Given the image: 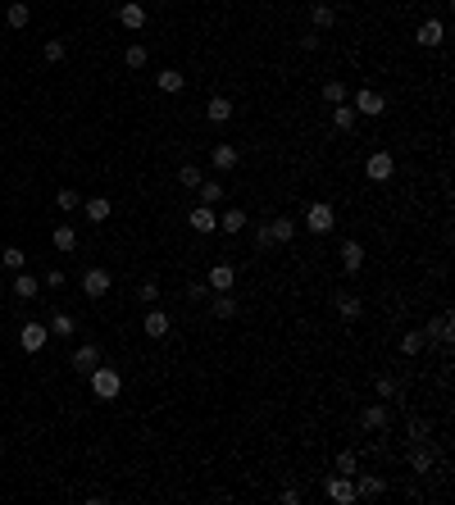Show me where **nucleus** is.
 <instances>
[{
	"instance_id": "f257e3e1",
	"label": "nucleus",
	"mask_w": 455,
	"mask_h": 505,
	"mask_svg": "<svg viewBox=\"0 0 455 505\" xmlns=\"http://www.w3.org/2000/svg\"><path fill=\"white\" fill-rule=\"evenodd\" d=\"M87 383L96 391V401H119V391H123V374L114 364H96L91 374H87Z\"/></svg>"
},
{
	"instance_id": "f03ea898",
	"label": "nucleus",
	"mask_w": 455,
	"mask_h": 505,
	"mask_svg": "<svg viewBox=\"0 0 455 505\" xmlns=\"http://www.w3.org/2000/svg\"><path fill=\"white\" fill-rule=\"evenodd\" d=\"M305 228H310L314 237H324V232H333V228H337V209L328 205V201H314L310 209H305Z\"/></svg>"
},
{
	"instance_id": "7ed1b4c3",
	"label": "nucleus",
	"mask_w": 455,
	"mask_h": 505,
	"mask_svg": "<svg viewBox=\"0 0 455 505\" xmlns=\"http://www.w3.org/2000/svg\"><path fill=\"white\" fill-rule=\"evenodd\" d=\"M324 491H328V501H333V505H351V501H360V496H355V478H351V474H333V478L324 483Z\"/></svg>"
},
{
	"instance_id": "20e7f679",
	"label": "nucleus",
	"mask_w": 455,
	"mask_h": 505,
	"mask_svg": "<svg viewBox=\"0 0 455 505\" xmlns=\"http://www.w3.org/2000/svg\"><path fill=\"white\" fill-rule=\"evenodd\" d=\"M364 174H369V182H387L391 174H396V159H391V151H374L364 159Z\"/></svg>"
},
{
	"instance_id": "39448f33",
	"label": "nucleus",
	"mask_w": 455,
	"mask_h": 505,
	"mask_svg": "<svg viewBox=\"0 0 455 505\" xmlns=\"http://www.w3.org/2000/svg\"><path fill=\"white\" fill-rule=\"evenodd\" d=\"M387 424H391L387 401H374V405H364V410H360V428H364V433H383Z\"/></svg>"
},
{
	"instance_id": "423d86ee",
	"label": "nucleus",
	"mask_w": 455,
	"mask_h": 505,
	"mask_svg": "<svg viewBox=\"0 0 455 505\" xmlns=\"http://www.w3.org/2000/svg\"><path fill=\"white\" fill-rule=\"evenodd\" d=\"M351 109H355V114H360V119H378V114H383V109H387V101H383V96H378L374 87H364V91H355Z\"/></svg>"
},
{
	"instance_id": "0eeeda50",
	"label": "nucleus",
	"mask_w": 455,
	"mask_h": 505,
	"mask_svg": "<svg viewBox=\"0 0 455 505\" xmlns=\"http://www.w3.org/2000/svg\"><path fill=\"white\" fill-rule=\"evenodd\" d=\"M414 41H419L424 51H437V46L446 41V23H441V19H424L419 32H414Z\"/></svg>"
},
{
	"instance_id": "6e6552de",
	"label": "nucleus",
	"mask_w": 455,
	"mask_h": 505,
	"mask_svg": "<svg viewBox=\"0 0 455 505\" xmlns=\"http://www.w3.org/2000/svg\"><path fill=\"white\" fill-rule=\"evenodd\" d=\"M46 341H51V328H46V324H23L19 328V346L28 351V355H36Z\"/></svg>"
},
{
	"instance_id": "1a4fd4ad",
	"label": "nucleus",
	"mask_w": 455,
	"mask_h": 505,
	"mask_svg": "<svg viewBox=\"0 0 455 505\" xmlns=\"http://www.w3.org/2000/svg\"><path fill=\"white\" fill-rule=\"evenodd\" d=\"M187 228H191V232H201V237L219 232V214H214V205H196L191 214H187Z\"/></svg>"
},
{
	"instance_id": "9d476101",
	"label": "nucleus",
	"mask_w": 455,
	"mask_h": 505,
	"mask_svg": "<svg viewBox=\"0 0 455 505\" xmlns=\"http://www.w3.org/2000/svg\"><path fill=\"white\" fill-rule=\"evenodd\" d=\"M387 491V478H378V474H360L355 469V496L360 501H378Z\"/></svg>"
},
{
	"instance_id": "9b49d317",
	"label": "nucleus",
	"mask_w": 455,
	"mask_h": 505,
	"mask_svg": "<svg viewBox=\"0 0 455 505\" xmlns=\"http://www.w3.org/2000/svg\"><path fill=\"white\" fill-rule=\"evenodd\" d=\"M210 164L219 169V174H232V169L241 164V151H237V146H228V141H219V146H210Z\"/></svg>"
},
{
	"instance_id": "f8f14e48",
	"label": "nucleus",
	"mask_w": 455,
	"mask_h": 505,
	"mask_svg": "<svg viewBox=\"0 0 455 505\" xmlns=\"http://www.w3.org/2000/svg\"><path fill=\"white\" fill-rule=\"evenodd\" d=\"M210 291H232L237 287V269H232L228 260H219V264H210V282H205Z\"/></svg>"
},
{
	"instance_id": "ddd939ff",
	"label": "nucleus",
	"mask_w": 455,
	"mask_h": 505,
	"mask_svg": "<svg viewBox=\"0 0 455 505\" xmlns=\"http://www.w3.org/2000/svg\"><path fill=\"white\" fill-rule=\"evenodd\" d=\"M424 337H433V341H441V346H451V341H455V319H451V310H441L433 324L424 328Z\"/></svg>"
},
{
	"instance_id": "4468645a",
	"label": "nucleus",
	"mask_w": 455,
	"mask_h": 505,
	"mask_svg": "<svg viewBox=\"0 0 455 505\" xmlns=\"http://www.w3.org/2000/svg\"><path fill=\"white\" fill-rule=\"evenodd\" d=\"M119 23L128 32H141L146 28V5H141V0H123V5H119Z\"/></svg>"
},
{
	"instance_id": "2eb2a0df",
	"label": "nucleus",
	"mask_w": 455,
	"mask_h": 505,
	"mask_svg": "<svg viewBox=\"0 0 455 505\" xmlns=\"http://www.w3.org/2000/svg\"><path fill=\"white\" fill-rule=\"evenodd\" d=\"M109 282H114V278H109V274H105V269H87V274H82V296H91V301H101V296H105V291H109Z\"/></svg>"
},
{
	"instance_id": "dca6fc26",
	"label": "nucleus",
	"mask_w": 455,
	"mask_h": 505,
	"mask_svg": "<svg viewBox=\"0 0 455 505\" xmlns=\"http://www.w3.org/2000/svg\"><path fill=\"white\" fill-rule=\"evenodd\" d=\"M246 224H251V219H246V209H241V205H228L224 214H219V232H228V237L246 232Z\"/></svg>"
},
{
	"instance_id": "f3484780",
	"label": "nucleus",
	"mask_w": 455,
	"mask_h": 505,
	"mask_svg": "<svg viewBox=\"0 0 455 505\" xmlns=\"http://www.w3.org/2000/svg\"><path fill=\"white\" fill-rule=\"evenodd\" d=\"M169 328H174V319H169L164 310H151V314L141 319V332H146V337H151V341H159V337H169Z\"/></svg>"
},
{
	"instance_id": "a211bd4d",
	"label": "nucleus",
	"mask_w": 455,
	"mask_h": 505,
	"mask_svg": "<svg viewBox=\"0 0 455 505\" xmlns=\"http://www.w3.org/2000/svg\"><path fill=\"white\" fill-rule=\"evenodd\" d=\"M69 364H73V369H78V374H82V378H87V374H91V369H96V364H101V346H91V341H87V346H78V351H73V360H69Z\"/></svg>"
},
{
	"instance_id": "6ab92c4d",
	"label": "nucleus",
	"mask_w": 455,
	"mask_h": 505,
	"mask_svg": "<svg viewBox=\"0 0 455 505\" xmlns=\"http://www.w3.org/2000/svg\"><path fill=\"white\" fill-rule=\"evenodd\" d=\"M310 23H314V32H328L337 23V9L328 5V0H314V5H310Z\"/></svg>"
},
{
	"instance_id": "aec40b11",
	"label": "nucleus",
	"mask_w": 455,
	"mask_h": 505,
	"mask_svg": "<svg viewBox=\"0 0 455 505\" xmlns=\"http://www.w3.org/2000/svg\"><path fill=\"white\" fill-rule=\"evenodd\" d=\"M333 305H337V314L346 319V324L364 314V301H360V296H351V291H337V296H333Z\"/></svg>"
},
{
	"instance_id": "412c9836",
	"label": "nucleus",
	"mask_w": 455,
	"mask_h": 505,
	"mask_svg": "<svg viewBox=\"0 0 455 505\" xmlns=\"http://www.w3.org/2000/svg\"><path fill=\"white\" fill-rule=\"evenodd\" d=\"M341 269H346V274H360L364 269V246L360 241H341Z\"/></svg>"
},
{
	"instance_id": "4be33fe9",
	"label": "nucleus",
	"mask_w": 455,
	"mask_h": 505,
	"mask_svg": "<svg viewBox=\"0 0 455 505\" xmlns=\"http://www.w3.org/2000/svg\"><path fill=\"white\" fill-rule=\"evenodd\" d=\"M14 296H19V301L41 296V282H36V278L28 274V269H19V274H14Z\"/></svg>"
},
{
	"instance_id": "5701e85b",
	"label": "nucleus",
	"mask_w": 455,
	"mask_h": 505,
	"mask_svg": "<svg viewBox=\"0 0 455 505\" xmlns=\"http://www.w3.org/2000/svg\"><path fill=\"white\" fill-rule=\"evenodd\" d=\"M210 314H214V319H237V296H232V291H214Z\"/></svg>"
},
{
	"instance_id": "b1692460",
	"label": "nucleus",
	"mask_w": 455,
	"mask_h": 505,
	"mask_svg": "<svg viewBox=\"0 0 455 505\" xmlns=\"http://www.w3.org/2000/svg\"><path fill=\"white\" fill-rule=\"evenodd\" d=\"M355 119H360V114L351 109V101L333 105V128H337V132H355Z\"/></svg>"
},
{
	"instance_id": "393cba45",
	"label": "nucleus",
	"mask_w": 455,
	"mask_h": 505,
	"mask_svg": "<svg viewBox=\"0 0 455 505\" xmlns=\"http://www.w3.org/2000/svg\"><path fill=\"white\" fill-rule=\"evenodd\" d=\"M51 241H55V251H78V232H73V224H59L55 232H51Z\"/></svg>"
},
{
	"instance_id": "a878e982",
	"label": "nucleus",
	"mask_w": 455,
	"mask_h": 505,
	"mask_svg": "<svg viewBox=\"0 0 455 505\" xmlns=\"http://www.w3.org/2000/svg\"><path fill=\"white\" fill-rule=\"evenodd\" d=\"M155 87L174 96V91H182V87H187V73H178V69H164V73H159V78H155Z\"/></svg>"
},
{
	"instance_id": "bb28decb",
	"label": "nucleus",
	"mask_w": 455,
	"mask_h": 505,
	"mask_svg": "<svg viewBox=\"0 0 455 505\" xmlns=\"http://www.w3.org/2000/svg\"><path fill=\"white\" fill-rule=\"evenodd\" d=\"M319 96H324V105H341V101H346V82H341V78H328L324 87H319Z\"/></svg>"
},
{
	"instance_id": "cd10ccee",
	"label": "nucleus",
	"mask_w": 455,
	"mask_h": 505,
	"mask_svg": "<svg viewBox=\"0 0 455 505\" xmlns=\"http://www.w3.org/2000/svg\"><path fill=\"white\" fill-rule=\"evenodd\" d=\"M82 214H87L91 224H105V219H109V201H105V196H91V201H82Z\"/></svg>"
},
{
	"instance_id": "c85d7f7f",
	"label": "nucleus",
	"mask_w": 455,
	"mask_h": 505,
	"mask_svg": "<svg viewBox=\"0 0 455 505\" xmlns=\"http://www.w3.org/2000/svg\"><path fill=\"white\" fill-rule=\"evenodd\" d=\"M28 19H32V9H28V0H14V5L5 9V23L9 28H28Z\"/></svg>"
},
{
	"instance_id": "c756f323",
	"label": "nucleus",
	"mask_w": 455,
	"mask_h": 505,
	"mask_svg": "<svg viewBox=\"0 0 455 505\" xmlns=\"http://www.w3.org/2000/svg\"><path fill=\"white\" fill-rule=\"evenodd\" d=\"M269 237H274V241H282V246H287L291 237H296V219H274V224H269Z\"/></svg>"
},
{
	"instance_id": "7c9ffc66",
	"label": "nucleus",
	"mask_w": 455,
	"mask_h": 505,
	"mask_svg": "<svg viewBox=\"0 0 455 505\" xmlns=\"http://www.w3.org/2000/svg\"><path fill=\"white\" fill-rule=\"evenodd\" d=\"M205 114H210V123H228L232 119V101L228 96H210V109H205Z\"/></svg>"
},
{
	"instance_id": "2f4dec72",
	"label": "nucleus",
	"mask_w": 455,
	"mask_h": 505,
	"mask_svg": "<svg viewBox=\"0 0 455 505\" xmlns=\"http://www.w3.org/2000/svg\"><path fill=\"white\" fill-rule=\"evenodd\" d=\"M428 346V337H424V328H410V332H405V337H401V351L405 355H419Z\"/></svg>"
},
{
	"instance_id": "473e14b6",
	"label": "nucleus",
	"mask_w": 455,
	"mask_h": 505,
	"mask_svg": "<svg viewBox=\"0 0 455 505\" xmlns=\"http://www.w3.org/2000/svg\"><path fill=\"white\" fill-rule=\"evenodd\" d=\"M201 182H205V174H201V169H196V164H182V169H178V187L196 191V187H201Z\"/></svg>"
},
{
	"instance_id": "72a5a7b5",
	"label": "nucleus",
	"mask_w": 455,
	"mask_h": 505,
	"mask_svg": "<svg viewBox=\"0 0 455 505\" xmlns=\"http://www.w3.org/2000/svg\"><path fill=\"white\" fill-rule=\"evenodd\" d=\"M46 328H51L55 337H73V328H78V324H73V314L59 310V314H51V324H46Z\"/></svg>"
},
{
	"instance_id": "f704fd0d",
	"label": "nucleus",
	"mask_w": 455,
	"mask_h": 505,
	"mask_svg": "<svg viewBox=\"0 0 455 505\" xmlns=\"http://www.w3.org/2000/svg\"><path fill=\"white\" fill-rule=\"evenodd\" d=\"M146 59H151V51H146V46H137V41L123 51V64H128V69H146Z\"/></svg>"
},
{
	"instance_id": "c9c22d12",
	"label": "nucleus",
	"mask_w": 455,
	"mask_h": 505,
	"mask_svg": "<svg viewBox=\"0 0 455 505\" xmlns=\"http://www.w3.org/2000/svg\"><path fill=\"white\" fill-rule=\"evenodd\" d=\"M196 191H201V205H219V201H224V182H201Z\"/></svg>"
},
{
	"instance_id": "e433bc0d",
	"label": "nucleus",
	"mask_w": 455,
	"mask_h": 505,
	"mask_svg": "<svg viewBox=\"0 0 455 505\" xmlns=\"http://www.w3.org/2000/svg\"><path fill=\"white\" fill-rule=\"evenodd\" d=\"M0 264H5V269H14V274H19V269L28 264V255H23L19 246H5V251H0Z\"/></svg>"
},
{
	"instance_id": "4c0bfd02",
	"label": "nucleus",
	"mask_w": 455,
	"mask_h": 505,
	"mask_svg": "<svg viewBox=\"0 0 455 505\" xmlns=\"http://www.w3.org/2000/svg\"><path fill=\"white\" fill-rule=\"evenodd\" d=\"M55 205H59V209H64V214H69V209H78V205H82V196L73 191V187H59V191H55Z\"/></svg>"
},
{
	"instance_id": "58836bf2",
	"label": "nucleus",
	"mask_w": 455,
	"mask_h": 505,
	"mask_svg": "<svg viewBox=\"0 0 455 505\" xmlns=\"http://www.w3.org/2000/svg\"><path fill=\"white\" fill-rule=\"evenodd\" d=\"M41 55H46V64H59V59H64V41H59V36H51V41L41 46Z\"/></svg>"
},
{
	"instance_id": "ea45409f",
	"label": "nucleus",
	"mask_w": 455,
	"mask_h": 505,
	"mask_svg": "<svg viewBox=\"0 0 455 505\" xmlns=\"http://www.w3.org/2000/svg\"><path fill=\"white\" fill-rule=\"evenodd\" d=\"M405 433H410L414 446H424V441H428V424H424V419H410V424H405Z\"/></svg>"
},
{
	"instance_id": "a19ab883",
	"label": "nucleus",
	"mask_w": 455,
	"mask_h": 505,
	"mask_svg": "<svg viewBox=\"0 0 455 505\" xmlns=\"http://www.w3.org/2000/svg\"><path fill=\"white\" fill-rule=\"evenodd\" d=\"M378 396H383V401L401 396V383H396V378H378Z\"/></svg>"
},
{
	"instance_id": "79ce46f5",
	"label": "nucleus",
	"mask_w": 455,
	"mask_h": 505,
	"mask_svg": "<svg viewBox=\"0 0 455 505\" xmlns=\"http://www.w3.org/2000/svg\"><path fill=\"white\" fill-rule=\"evenodd\" d=\"M355 469H360V464H355V451H341L337 455V474H351L355 478Z\"/></svg>"
},
{
	"instance_id": "37998d69",
	"label": "nucleus",
	"mask_w": 455,
	"mask_h": 505,
	"mask_svg": "<svg viewBox=\"0 0 455 505\" xmlns=\"http://www.w3.org/2000/svg\"><path fill=\"white\" fill-rule=\"evenodd\" d=\"M410 464H414V474H428V469H433V460H428V451H424V446L410 455Z\"/></svg>"
},
{
	"instance_id": "c03bdc74",
	"label": "nucleus",
	"mask_w": 455,
	"mask_h": 505,
	"mask_svg": "<svg viewBox=\"0 0 455 505\" xmlns=\"http://www.w3.org/2000/svg\"><path fill=\"white\" fill-rule=\"evenodd\" d=\"M269 246H274V237H269V224H260V228H255V251H269Z\"/></svg>"
},
{
	"instance_id": "a18cd8bd",
	"label": "nucleus",
	"mask_w": 455,
	"mask_h": 505,
	"mask_svg": "<svg viewBox=\"0 0 455 505\" xmlns=\"http://www.w3.org/2000/svg\"><path fill=\"white\" fill-rule=\"evenodd\" d=\"M137 296H141L146 305H155V301H159V282H141V291H137Z\"/></svg>"
},
{
	"instance_id": "49530a36",
	"label": "nucleus",
	"mask_w": 455,
	"mask_h": 505,
	"mask_svg": "<svg viewBox=\"0 0 455 505\" xmlns=\"http://www.w3.org/2000/svg\"><path fill=\"white\" fill-rule=\"evenodd\" d=\"M205 296H210V287H205V282H191V287H187V301H205Z\"/></svg>"
},
{
	"instance_id": "de8ad7c7",
	"label": "nucleus",
	"mask_w": 455,
	"mask_h": 505,
	"mask_svg": "<svg viewBox=\"0 0 455 505\" xmlns=\"http://www.w3.org/2000/svg\"><path fill=\"white\" fill-rule=\"evenodd\" d=\"M41 282H46V287H64V274H59V269H51V274H46Z\"/></svg>"
},
{
	"instance_id": "09e8293b",
	"label": "nucleus",
	"mask_w": 455,
	"mask_h": 505,
	"mask_svg": "<svg viewBox=\"0 0 455 505\" xmlns=\"http://www.w3.org/2000/svg\"><path fill=\"white\" fill-rule=\"evenodd\" d=\"M282 505H301V491L296 487H282Z\"/></svg>"
},
{
	"instance_id": "8fccbe9b",
	"label": "nucleus",
	"mask_w": 455,
	"mask_h": 505,
	"mask_svg": "<svg viewBox=\"0 0 455 505\" xmlns=\"http://www.w3.org/2000/svg\"><path fill=\"white\" fill-rule=\"evenodd\" d=\"M155 5H174V0H155Z\"/></svg>"
},
{
	"instance_id": "3c124183",
	"label": "nucleus",
	"mask_w": 455,
	"mask_h": 505,
	"mask_svg": "<svg viewBox=\"0 0 455 505\" xmlns=\"http://www.w3.org/2000/svg\"><path fill=\"white\" fill-rule=\"evenodd\" d=\"M260 5H269V0H260Z\"/></svg>"
}]
</instances>
